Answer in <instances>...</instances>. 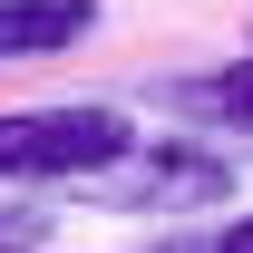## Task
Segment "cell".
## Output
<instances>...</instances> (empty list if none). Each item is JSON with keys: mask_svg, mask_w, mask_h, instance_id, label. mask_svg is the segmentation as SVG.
Listing matches in <instances>:
<instances>
[{"mask_svg": "<svg viewBox=\"0 0 253 253\" xmlns=\"http://www.w3.org/2000/svg\"><path fill=\"white\" fill-rule=\"evenodd\" d=\"M126 156H136V117L107 97L0 107V175L10 185H107Z\"/></svg>", "mask_w": 253, "mask_h": 253, "instance_id": "cell-1", "label": "cell"}, {"mask_svg": "<svg viewBox=\"0 0 253 253\" xmlns=\"http://www.w3.org/2000/svg\"><path fill=\"white\" fill-rule=\"evenodd\" d=\"M214 195H234V166L205 146H136L107 175V205H126V214H195Z\"/></svg>", "mask_w": 253, "mask_h": 253, "instance_id": "cell-2", "label": "cell"}, {"mask_svg": "<svg viewBox=\"0 0 253 253\" xmlns=\"http://www.w3.org/2000/svg\"><path fill=\"white\" fill-rule=\"evenodd\" d=\"M97 30V0H0V68L10 59H59Z\"/></svg>", "mask_w": 253, "mask_h": 253, "instance_id": "cell-3", "label": "cell"}, {"mask_svg": "<svg viewBox=\"0 0 253 253\" xmlns=\"http://www.w3.org/2000/svg\"><path fill=\"white\" fill-rule=\"evenodd\" d=\"M195 107H214V117L253 126V49H244V59H224L214 78H195Z\"/></svg>", "mask_w": 253, "mask_h": 253, "instance_id": "cell-4", "label": "cell"}, {"mask_svg": "<svg viewBox=\"0 0 253 253\" xmlns=\"http://www.w3.org/2000/svg\"><path fill=\"white\" fill-rule=\"evenodd\" d=\"M39 244H49V205L39 195H20V205L0 195V253H39Z\"/></svg>", "mask_w": 253, "mask_h": 253, "instance_id": "cell-5", "label": "cell"}, {"mask_svg": "<svg viewBox=\"0 0 253 253\" xmlns=\"http://www.w3.org/2000/svg\"><path fill=\"white\" fill-rule=\"evenodd\" d=\"M214 253H253V214H234V224H224V244Z\"/></svg>", "mask_w": 253, "mask_h": 253, "instance_id": "cell-6", "label": "cell"}]
</instances>
